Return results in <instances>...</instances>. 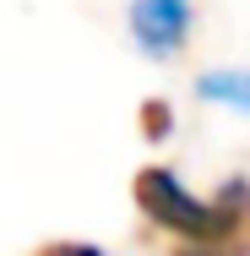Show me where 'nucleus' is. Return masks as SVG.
<instances>
[{
    "label": "nucleus",
    "instance_id": "nucleus-1",
    "mask_svg": "<svg viewBox=\"0 0 250 256\" xmlns=\"http://www.w3.org/2000/svg\"><path fill=\"white\" fill-rule=\"evenodd\" d=\"M136 212L180 234V246H212L223 256H250V180H223L212 196L185 191V180L163 164L136 169L131 180Z\"/></svg>",
    "mask_w": 250,
    "mask_h": 256
},
{
    "label": "nucleus",
    "instance_id": "nucleus-5",
    "mask_svg": "<svg viewBox=\"0 0 250 256\" xmlns=\"http://www.w3.org/2000/svg\"><path fill=\"white\" fill-rule=\"evenodd\" d=\"M27 256H103V246H93V240H44Z\"/></svg>",
    "mask_w": 250,
    "mask_h": 256
},
{
    "label": "nucleus",
    "instance_id": "nucleus-2",
    "mask_svg": "<svg viewBox=\"0 0 250 256\" xmlns=\"http://www.w3.org/2000/svg\"><path fill=\"white\" fill-rule=\"evenodd\" d=\"M185 33H191V0H136L131 6V38L152 60H169L185 44Z\"/></svg>",
    "mask_w": 250,
    "mask_h": 256
},
{
    "label": "nucleus",
    "instance_id": "nucleus-3",
    "mask_svg": "<svg viewBox=\"0 0 250 256\" xmlns=\"http://www.w3.org/2000/svg\"><path fill=\"white\" fill-rule=\"evenodd\" d=\"M196 93L207 104H223V109L250 114V71H207V76H196Z\"/></svg>",
    "mask_w": 250,
    "mask_h": 256
},
{
    "label": "nucleus",
    "instance_id": "nucleus-4",
    "mask_svg": "<svg viewBox=\"0 0 250 256\" xmlns=\"http://www.w3.org/2000/svg\"><path fill=\"white\" fill-rule=\"evenodd\" d=\"M136 120H142V136H147V142H163V136L174 131V109H169V98H147L142 109H136Z\"/></svg>",
    "mask_w": 250,
    "mask_h": 256
},
{
    "label": "nucleus",
    "instance_id": "nucleus-6",
    "mask_svg": "<svg viewBox=\"0 0 250 256\" xmlns=\"http://www.w3.org/2000/svg\"><path fill=\"white\" fill-rule=\"evenodd\" d=\"M174 256H223V251H212V246H180Z\"/></svg>",
    "mask_w": 250,
    "mask_h": 256
}]
</instances>
